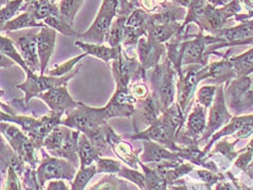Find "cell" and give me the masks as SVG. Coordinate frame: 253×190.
Masks as SVG:
<instances>
[{"label":"cell","instance_id":"6da1fadb","mask_svg":"<svg viewBox=\"0 0 253 190\" xmlns=\"http://www.w3.org/2000/svg\"><path fill=\"white\" fill-rule=\"evenodd\" d=\"M187 114H185L177 102L169 108L158 118V121L149 128L141 133L126 135L125 137L133 140H152L160 144L173 152H179L181 147L176 144V134L186 123Z\"/></svg>","mask_w":253,"mask_h":190},{"label":"cell","instance_id":"7a4b0ae2","mask_svg":"<svg viewBox=\"0 0 253 190\" xmlns=\"http://www.w3.org/2000/svg\"><path fill=\"white\" fill-rule=\"evenodd\" d=\"M62 116V113L53 111H49L48 114L40 119L27 115H20V114L10 115V114L3 111L0 114L1 122L14 123L21 126L22 130L29 136V138L33 141L37 150H41L42 148L43 141H45L47 136L57 126L61 125Z\"/></svg>","mask_w":253,"mask_h":190},{"label":"cell","instance_id":"3957f363","mask_svg":"<svg viewBox=\"0 0 253 190\" xmlns=\"http://www.w3.org/2000/svg\"><path fill=\"white\" fill-rule=\"evenodd\" d=\"M176 77H178L177 72L168 58L163 63H160L151 71L149 77L151 94L155 95L161 102L164 111L175 103L174 100L177 89Z\"/></svg>","mask_w":253,"mask_h":190},{"label":"cell","instance_id":"277c9868","mask_svg":"<svg viewBox=\"0 0 253 190\" xmlns=\"http://www.w3.org/2000/svg\"><path fill=\"white\" fill-rule=\"evenodd\" d=\"M65 114L67 117L62 118L61 125L80 130L83 134L104 126L109 119H111L106 107L92 108L84 105L83 102H80L78 108Z\"/></svg>","mask_w":253,"mask_h":190},{"label":"cell","instance_id":"5b68a950","mask_svg":"<svg viewBox=\"0 0 253 190\" xmlns=\"http://www.w3.org/2000/svg\"><path fill=\"white\" fill-rule=\"evenodd\" d=\"M252 79L249 76L236 77L225 83L224 92L227 108L235 116L248 111H253Z\"/></svg>","mask_w":253,"mask_h":190},{"label":"cell","instance_id":"8992f818","mask_svg":"<svg viewBox=\"0 0 253 190\" xmlns=\"http://www.w3.org/2000/svg\"><path fill=\"white\" fill-rule=\"evenodd\" d=\"M119 3V0H102L101 7L89 29L78 35L80 39L85 42L103 45L110 27L118 16Z\"/></svg>","mask_w":253,"mask_h":190},{"label":"cell","instance_id":"52a82bcc","mask_svg":"<svg viewBox=\"0 0 253 190\" xmlns=\"http://www.w3.org/2000/svg\"><path fill=\"white\" fill-rule=\"evenodd\" d=\"M42 148L40 150L42 153V161L36 170L37 181L42 190H43L46 182L50 179H57V181L67 179L69 182H73L78 174L76 167L71 164L68 160L48 154L47 151Z\"/></svg>","mask_w":253,"mask_h":190},{"label":"cell","instance_id":"ba28073f","mask_svg":"<svg viewBox=\"0 0 253 190\" xmlns=\"http://www.w3.org/2000/svg\"><path fill=\"white\" fill-rule=\"evenodd\" d=\"M241 9H243V5L239 0H233L221 8H216L211 3H208L196 24L199 26L200 32H208L210 35H213L214 33L224 29L227 20L239 14Z\"/></svg>","mask_w":253,"mask_h":190},{"label":"cell","instance_id":"9c48e42d","mask_svg":"<svg viewBox=\"0 0 253 190\" xmlns=\"http://www.w3.org/2000/svg\"><path fill=\"white\" fill-rule=\"evenodd\" d=\"M80 67L76 68L73 72L69 73L68 75L61 76V77H54V76H46V75H38L34 72L26 74V79L22 84L16 85V88L21 89L24 92L23 101L26 105L33 98H37L42 92L50 90L56 87L64 86L69 83L70 79H72L74 76L79 73Z\"/></svg>","mask_w":253,"mask_h":190},{"label":"cell","instance_id":"30bf717a","mask_svg":"<svg viewBox=\"0 0 253 190\" xmlns=\"http://www.w3.org/2000/svg\"><path fill=\"white\" fill-rule=\"evenodd\" d=\"M1 127V134L3 137L7 139L8 144L12 147V149L16 152L22 160H23L27 165L37 170L38 165H40V161H38L37 155V149L35 148L33 141L29 138L23 130L19 129L18 127L13 126L7 122H1L0 124Z\"/></svg>","mask_w":253,"mask_h":190},{"label":"cell","instance_id":"8fae6325","mask_svg":"<svg viewBox=\"0 0 253 190\" xmlns=\"http://www.w3.org/2000/svg\"><path fill=\"white\" fill-rule=\"evenodd\" d=\"M40 31V27H35L7 33L8 37L14 42L16 49L23 57L27 67L35 74L41 73V62L37 50V35Z\"/></svg>","mask_w":253,"mask_h":190},{"label":"cell","instance_id":"7c38bea8","mask_svg":"<svg viewBox=\"0 0 253 190\" xmlns=\"http://www.w3.org/2000/svg\"><path fill=\"white\" fill-rule=\"evenodd\" d=\"M112 74L115 79L117 89L129 88L131 80L145 81L147 73L142 69L137 57H128L124 51L121 56L111 62Z\"/></svg>","mask_w":253,"mask_h":190},{"label":"cell","instance_id":"4fadbf2b","mask_svg":"<svg viewBox=\"0 0 253 190\" xmlns=\"http://www.w3.org/2000/svg\"><path fill=\"white\" fill-rule=\"evenodd\" d=\"M224 87L225 84L217 85L216 95L212 106L210 107V112H209L206 132L203 133L202 137L200 138L199 145L209 143L212 136L223 128L225 125H227L230 122V119L234 117L233 114L228 111L226 100H225Z\"/></svg>","mask_w":253,"mask_h":190},{"label":"cell","instance_id":"5bb4252c","mask_svg":"<svg viewBox=\"0 0 253 190\" xmlns=\"http://www.w3.org/2000/svg\"><path fill=\"white\" fill-rule=\"evenodd\" d=\"M218 42H224L223 38L213 35H203L202 32L199 34L190 35L188 39H184L183 41V61H181L183 67L192 64L206 67L208 64V60L205 56L207 48Z\"/></svg>","mask_w":253,"mask_h":190},{"label":"cell","instance_id":"9a60e30c","mask_svg":"<svg viewBox=\"0 0 253 190\" xmlns=\"http://www.w3.org/2000/svg\"><path fill=\"white\" fill-rule=\"evenodd\" d=\"M163 112L164 110L161 102L153 94H150L144 99L137 100L135 112L131 116L135 133H141L149 128L158 121Z\"/></svg>","mask_w":253,"mask_h":190},{"label":"cell","instance_id":"2e32d148","mask_svg":"<svg viewBox=\"0 0 253 190\" xmlns=\"http://www.w3.org/2000/svg\"><path fill=\"white\" fill-rule=\"evenodd\" d=\"M201 68L202 65L199 64L189 65L187 69H183V75L177 77V103L185 114L190 109L196 88L201 81L198 75Z\"/></svg>","mask_w":253,"mask_h":190},{"label":"cell","instance_id":"e0dca14e","mask_svg":"<svg viewBox=\"0 0 253 190\" xmlns=\"http://www.w3.org/2000/svg\"><path fill=\"white\" fill-rule=\"evenodd\" d=\"M37 98L45 102L50 111L59 112L62 114L70 112L73 109L78 108L80 105V102L75 101L69 94L67 85L47 90L42 92Z\"/></svg>","mask_w":253,"mask_h":190},{"label":"cell","instance_id":"ac0fdd59","mask_svg":"<svg viewBox=\"0 0 253 190\" xmlns=\"http://www.w3.org/2000/svg\"><path fill=\"white\" fill-rule=\"evenodd\" d=\"M167 52L166 43H159L149 40L147 37H141L137 45V54L142 69L147 73L160 64V60Z\"/></svg>","mask_w":253,"mask_h":190},{"label":"cell","instance_id":"d6986e66","mask_svg":"<svg viewBox=\"0 0 253 190\" xmlns=\"http://www.w3.org/2000/svg\"><path fill=\"white\" fill-rule=\"evenodd\" d=\"M104 128H106L107 141L111 146L114 154L129 167L134 168V170H138L140 166V161L138 155L135 153V151L131 148V146L124 141L121 136L115 133L109 124H106Z\"/></svg>","mask_w":253,"mask_h":190},{"label":"cell","instance_id":"ffe728a7","mask_svg":"<svg viewBox=\"0 0 253 190\" xmlns=\"http://www.w3.org/2000/svg\"><path fill=\"white\" fill-rule=\"evenodd\" d=\"M144 141V149L138 155L139 161L146 164H152V163H163L167 161H174L184 163V160L177 154V152H173L166 147L155 143L152 140H142Z\"/></svg>","mask_w":253,"mask_h":190},{"label":"cell","instance_id":"44dd1931","mask_svg":"<svg viewBox=\"0 0 253 190\" xmlns=\"http://www.w3.org/2000/svg\"><path fill=\"white\" fill-rule=\"evenodd\" d=\"M56 38L57 31L47 25L43 26L42 29H41L40 33H38L37 50L41 62V75H45V71L49 63V60H50L52 56L54 43H56Z\"/></svg>","mask_w":253,"mask_h":190},{"label":"cell","instance_id":"7402d4cb","mask_svg":"<svg viewBox=\"0 0 253 190\" xmlns=\"http://www.w3.org/2000/svg\"><path fill=\"white\" fill-rule=\"evenodd\" d=\"M75 46L82 49L83 52L87 53L88 56L96 57L108 64L112 62L113 60L118 59L123 53L122 46L118 48H112L104 45H98V43L85 42L82 40H75Z\"/></svg>","mask_w":253,"mask_h":190},{"label":"cell","instance_id":"603a6c76","mask_svg":"<svg viewBox=\"0 0 253 190\" xmlns=\"http://www.w3.org/2000/svg\"><path fill=\"white\" fill-rule=\"evenodd\" d=\"M183 23L170 22L163 25H149L147 31V38L159 43H167L177 34H181Z\"/></svg>","mask_w":253,"mask_h":190},{"label":"cell","instance_id":"cb8c5ba5","mask_svg":"<svg viewBox=\"0 0 253 190\" xmlns=\"http://www.w3.org/2000/svg\"><path fill=\"white\" fill-rule=\"evenodd\" d=\"M0 146H1V176L2 178L8 173L10 167H12L18 173L20 178L22 177L25 170L26 163L21 159V157L16 154V152L12 149L9 144H5L3 139V136L1 140H0Z\"/></svg>","mask_w":253,"mask_h":190},{"label":"cell","instance_id":"d4e9b609","mask_svg":"<svg viewBox=\"0 0 253 190\" xmlns=\"http://www.w3.org/2000/svg\"><path fill=\"white\" fill-rule=\"evenodd\" d=\"M140 167L145 173L146 190H169V185L160 168L150 167L140 162Z\"/></svg>","mask_w":253,"mask_h":190},{"label":"cell","instance_id":"484cf974","mask_svg":"<svg viewBox=\"0 0 253 190\" xmlns=\"http://www.w3.org/2000/svg\"><path fill=\"white\" fill-rule=\"evenodd\" d=\"M88 190H139V188L119 178L117 174H107Z\"/></svg>","mask_w":253,"mask_h":190},{"label":"cell","instance_id":"4316f807","mask_svg":"<svg viewBox=\"0 0 253 190\" xmlns=\"http://www.w3.org/2000/svg\"><path fill=\"white\" fill-rule=\"evenodd\" d=\"M78 153L80 156V167H86L91 165L93 162L97 161L99 157H101L99 151L93 147L88 139L87 136L81 133L79 138V148Z\"/></svg>","mask_w":253,"mask_h":190},{"label":"cell","instance_id":"83f0119b","mask_svg":"<svg viewBox=\"0 0 253 190\" xmlns=\"http://www.w3.org/2000/svg\"><path fill=\"white\" fill-rule=\"evenodd\" d=\"M43 26H46L42 22L37 21L34 16H33L30 12H22L16 18L9 21L7 24L1 27V32H14V31H21L26 29H35V27H40L42 29Z\"/></svg>","mask_w":253,"mask_h":190},{"label":"cell","instance_id":"f1b7e54d","mask_svg":"<svg viewBox=\"0 0 253 190\" xmlns=\"http://www.w3.org/2000/svg\"><path fill=\"white\" fill-rule=\"evenodd\" d=\"M229 61L237 74V77L249 76L253 73V47L239 56L229 58Z\"/></svg>","mask_w":253,"mask_h":190},{"label":"cell","instance_id":"f546056e","mask_svg":"<svg viewBox=\"0 0 253 190\" xmlns=\"http://www.w3.org/2000/svg\"><path fill=\"white\" fill-rule=\"evenodd\" d=\"M126 21H127V16L118 15L114 19L113 23L106 36V40H104V42L108 43L109 47L118 48L122 46Z\"/></svg>","mask_w":253,"mask_h":190},{"label":"cell","instance_id":"4dcf8cb0","mask_svg":"<svg viewBox=\"0 0 253 190\" xmlns=\"http://www.w3.org/2000/svg\"><path fill=\"white\" fill-rule=\"evenodd\" d=\"M70 127L64 126V125H59V126L54 128L46 137L45 141H43V148H46V150L52 156L56 155L59 149L61 148L63 141L65 137H67L68 133L70 132Z\"/></svg>","mask_w":253,"mask_h":190},{"label":"cell","instance_id":"1f68e13d","mask_svg":"<svg viewBox=\"0 0 253 190\" xmlns=\"http://www.w3.org/2000/svg\"><path fill=\"white\" fill-rule=\"evenodd\" d=\"M0 50H1V54H4L5 57L10 58L15 64H18L20 68L23 69L25 74H29L32 72L29 67H27V64L25 63L23 57L21 56V53L19 52L18 49H16L14 42L11 40L8 36L0 37Z\"/></svg>","mask_w":253,"mask_h":190},{"label":"cell","instance_id":"d6a6232c","mask_svg":"<svg viewBox=\"0 0 253 190\" xmlns=\"http://www.w3.org/2000/svg\"><path fill=\"white\" fill-rule=\"evenodd\" d=\"M106 126V125H104ZM104 126L97 128L91 132H88L85 135L90 140L91 145L99 151L101 156H112L114 152L111 148V146L108 144L107 137H106V128Z\"/></svg>","mask_w":253,"mask_h":190},{"label":"cell","instance_id":"836d02e7","mask_svg":"<svg viewBox=\"0 0 253 190\" xmlns=\"http://www.w3.org/2000/svg\"><path fill=\"white\" fill-rule=\"evenodd\" d=\"M240 139H236L235 141H233V143H229L227 139L217 141L215 147H214V149L208 153V157H211L215 153H219L224 157H226L228 162L234 161L235 159H237V156L241 153V150L239 151L235 150V146L237 145Z\"/></svg>","mask_w":253,"mask_h":190},{"label":"cell","instance_id":"e575fe53","mask_svg":"<svg viewBox=\"0 0 253 190\" xmlns=\"http://www.w3.org/2000/svg\"><path fill=\"white\" fill-rule=\"evenodd\" d=\"M42 23L51 27V29L56 30L57 32L61 33L62 35L64 36H69V37H72V36H78L79 34L73 30V25H71L69 22L65 21L61 13L58 14V15H50L48 16L47 19H45L42 21Z\"/></svg>","mask_w":253,"mask_h":190},{"label":"cell","instance_id":"d590c367","mask_svg":"<svg viewBox=\"0 0 253 190\" xmlns=\"http://www.w3.org/2000/svg\"><path fill=\"white\" fill-rule=\"evenodd\" d=\"M97 174V165L80 167L74 181L72 182L71 190H85L90 179Z\"/></svg>","mask_w":253,"mask_h":190},{"label":"cell","instance_id":"8d00e7d4","mask_svg":"<svg viewBox=\"0 0 253 190\" xmlns=\"http://www.w3.org/2000/svg\"><path fill=\"white\" fill-rule=\"evenodd\" d=\"M85 0H61L59 3L60 13L62 18L69 22L71 25H73V22L79 10L83 5Z\"/></svg>","mask_w":253,"mask_h":190},{"label":"cell","instance_id":"74e56055","mask_svg":"<svg viewBox=\"0 0 253 190\" xmlns=\"http://www.w3.org/2000/svg\"><path fill=\"white\" fill-rule=\"evenodd\" d=\"M24 4V0H10L7 3L1 5L0 9V22L1 27L8 23L9 21L14 19L15 14H18Z\"/></svg>","mask_w":253,"mask_h":190},{"label":"cell","instance_id":"f35d334b","mask_svg":"<svg viewBox=\"0 0 253 190\" xmlns=\"http://www.w3.org/2000/svg\"><path fill=\"white\" fill-rule=\"evenodd\" d=\"M118 175L122 178L127 179L128 182L133 183L137 187L141 190H146V177L145 173H140L138 170L134 168H128L127 166L122 165Z\"/></svg>","mask_w":253,"mask_h":190},{"label":"cell","instance_id":"ab89813d","mask_svg":"<svg viewBox=\"0 0 253 190\" xmlns=\"http://www.w3.org/2000/svg\"><path fill=\"white\" fill-rule=\"evenodd\" d=\"M86 56H88V54L83 52L82 54H80V56L72 58L71 60H69V61H65L61 65H59V67L53 68L52 70L49 71V76H54V77H61V76L68 75L69 73L73 72L75 65L78 64L81 61V60L85 58Z\"/></svg>","mask_w":253,"mask_h":190},{"label":"cell","instance_id":"60d3db41","mask_svg":"<svg viewBox=\"0 0 253 190\" xmlns=\"http://www.w3.org/2000/svg\"><path fill=\"white\" fill-rule=\"evenodd\" d=\"M217 90V85H209L202 86L197 92V102L200 103L205 108H210L215 98Z\"/></svg>","mask_w":253,"mask_h":190},{"label":"cell","instance_id":"b9f144b4","mask_svg":"<svg viewBox=\"0 0 253 190\" xmlns=\"http://www.w3.org/2000/svg\"><path fill=\"white\" fill-rule=\"evenodd\" d=\"M97 165V174H119L122 163L117 160L110 159V157H99L96 161Z\"/></svg>","mask_w":253,"mask_h":190},{"label":"cell","instance_id":"7bdbcfd3","mask_svg":"<svg viewBox=\"0 0 253 190\" xmlns=\"http://www.w3.org/2000/svg\"><path fill=\"white\" fill-rule=\"evenodd\" d=\"M252 160H253V138L250 140V143L246 146V148L241 149V153L237 156V159H236L235 165L236 167H238L239 170L246 172Z\"/></svg>","mask_w":253,"mask_h":190},{"label":"cell","instance_id":"ee69618b","mask_svg":"<svg viewBox=\"0 0 253 190\" xmlns=\"http://www.w3.org/2000/svg\"><path fill=\"white\" fill-rule=\"evenodd\" d=\"M198 176L201 179V181L205 183V186L209 189L212 190V187L215 186L218 182L225 181V176L222 173H215L209 170H198L197 171Z\"/></svg>","mask_w":253,"mask_h":190},{"label":"cell","instance_id":"f6af8a7d","mask_svg":"<svg viewBox=\"0 0 253 190\" xmlns=\"http://www.w3.org/2000/svg\"><path fill=\"white\" fill-rule=\"evenodd\" d=\"M2 190H23L21 178L12 167L8 170L7 178H5V182L2 183Z\"/></svg>","mask_w":253,"mask_h":190},{"label":"cell","instance_id":"bcb514c9","mask_svg":"<svg viewBox=\"0 0 253 190\" xmlns=\"http://www.w3.org/2000/svg\"><path fill=\"white\" fill-rule=\"evenodd\" d=\"M129 89H130L131 95H133L137 100L144 99V98H147L151 94V90L149 87L147 86V84L142 83V81H137V83L130 85Z\"/></svg>","mask_w":253,"mask_h":190},{"label":"cell","instance_id":"7dc6e473","mask_svg":"<svg viewBox=\"0 0 253 190\" xmlns=\"http://www.w3.org/2000/svg\"><path fill=\"white\" fill-rule=\"evenodd\" d=\"M139 8L149 13H157L161 10V5H158L155 0H139Z\"/></svg>","mask_w":253,"mask_h":190},{"label":"cell","instance_id":"c3c4849f","mask_svg":"<svg viewBox=\"0 0 253 190\" xmlns=\"http://www.w3.org/2000/svg\"><path fill=\"white\" fill-rule=\"evenodd\" d=\"M46 190H70L63 181H53L48 184Z\"/></svg>","mask_w":253,"mask_h":190},{"label":"cell","instance_id":"681fc988","mask_svg":"<svg viewBox=\"0 0 253 190\" xmlns=\"http://www.w3.org/2000/svg\"><path fill=\"white\" fill-rule=\"evenodd\" d=\"M226 174H227V176L230 178V181L233 182L234 186L237 188V190H252L250 187L247 186V185H245L244 183H241L240 181H238V179L236 178L230 172H227Z\"/></svg>","mask_w":253,"mask_h":190},{"label":"cell","instance_id":"f907efd6","mask_svg":"<svg viewBox=\"0 0 253 190\" xmlns=\"http://www.w3.org/2000/svg\"><path fill=\"white\" fill-rule=\"evenodd\" d=\"M169 1L179 5V7H183L185 9H188L190 5L196 1V0H169Z\"/></svg>","mask_w":253,"mask_h":190},{"label":"cell","instance_id":"816d5d0a","mask_svg":"<svg viewBox=\"0 0 253 190\" xmlns=\"http://www.w3.org/2000/svg\"><path fill=\"white\" fill-rule=\"evenodd\" d=\"M209 3H211L214 7H224V5L228 4L230 1H233V0H207Z\"/></svg>","mask_w":253,"mask_h":190},{"label":"cell","instance_id":"f5cc1de1","mask_svg":"<svg viewBox=\"0 0 253 190\" xmlns=\"http://www.w3.org/2000/svg\"><path fill=\"white\" fill-rule=\"evenodd\" d=\"M15 63L11 60L10 58L5 57L4 54H1V69H8L10 67H12Z\"/></svg>","mask_w":253,"mask_h":190},{"label":"cell","instance_id":"db71d44e","mask_svg":"<svg viewBox=\"0 0 253 190\" xmlns=\"http://www.w3.org/2000/svg\"><path fill=\"white\" fill-rule=\"evenodd\" d=\"M215 190H234V188L229 183L222 181V182H218L215 185Z\"/></svg>","mask_w":253,"mask_h":190},{"label":"cell","instance_id":"11a10c76","mask_svg":"<svg viewBox=\"0 0 253 190\" xmlns=\"http://www.w3.org/2000/svg\"><path fill=\"white\" fill-rule=\"evenodd\" d=\"M169 190H187V187L184 181H181V184L179 185H172V186H169Z\"/></svg>","mask_w":253,"mask_h":190},{"label":"cell","instance_id":"9f6ffc18","mask_svg":"<svg viewBox=\"0 0 253 190\" xmlns=\"http://www.w3.org/2000/svg\"><path fill=\"white\" fill-rule=\"evenodd\" d=\"M247 175H248L251 179H253V160L251 161V163L249 164L248 168H247V171L245 172Z\"/></svg>","mask_w":253,"mask_h":190},{"label":"cell","instance_id":"6f0895ef","mask_svg":"<svg viewBox=\"0 0 253 190\" xmlns=\"http://www.w3.org/2000/svg\"><path fill=\"white\" fill-rule=\"evenodd\" d=\"M155 1L158 5H163L164 3L168 2V0H155Z\"/></svg>","mask_w":253,"mask_h":190},{"label":"cell","instance_id":"680465c9","mask_svg":"<svg viewBox=\"0 0 253 190\" xmlns=\"http://www.w3.org/2000/svg\"><path fill=\"white\" fill-rule=\"evenodd\" d=\"M130 3H133L136 7H139V0H128Z\"/></svg>","mask_w":253,"mask_h":190},{"label":"cell","instance_id":"91938a15","mask_svg":"<svg viewBox=\"0 0 253 190\" xmlns=\"http://www.w3.org/2000/svg\"><path fill=\"white\" fill-rule=\"evenodd\" d=\"M45 1H49V2H51V3H58L59 0H45Z\"/></svg>","mask_w":253,"mask_h":190},{"label":"cell","instance_id":"94428289","mask_svg":"<svg viewBox=\"0 0 253 190\" xmlns=\"http://www.w3.org/2000/svg\"><path fill=\"white\" fill-rule=\"evenodd\" d=\"M33 1H36V0H24V2H33Z\"/></svg>","mask_w":253,"mask_h":190},{"label":"cell","instance_id":"6125c7cd","mask_svg":"<svg viewBox=\"0 0 253 190\" xmlns=\"http://www.w3.org/2000/svg\"><path fill=\"white\" fill-rule=\"evenodd\" d=\"M139 190H141V189H139Z\"/></svg>","mask_w":253,"mask_h":190}]
</instances>
